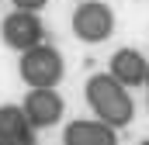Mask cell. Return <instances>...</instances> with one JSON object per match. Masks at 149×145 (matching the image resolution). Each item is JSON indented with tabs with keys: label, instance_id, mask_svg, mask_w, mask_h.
Returning <instances> with one entry per match:
<instances>
[{
	"label": "cell",
	"instance_id": "2",
	"mask_svg": "<svg viewBox=\"0 0 149 145\" xmlns=\"http://www.w3.org/2000/svg\"><path fill=\"white\" fill-rule=\"evenodd\" d=\"M17 72L28 86H59L63 76H66V62L59 55V48L38 41L31 48L21 52V62H17Z\"/></svg>",
	"mask_w": 149,
	"mask_h": 145
},
{
	"label": "cell",
	"instance_id": "10",
	"mask_svg": "<svg viewBox=\"0 0 149 145\" xmlns=\"http://www.w3.org/2000/svg\"><path fill=\"white\" fill-rule=\"evenodd\" d=\"M146 86H149V69H146Z\"/></svg>",
	"mask_w": 149,
	"mask_h": 145
},
{
	"label": "cell",
	"instance_id": "8",
	"mask_svg": "<svg viewBox=\"0 0 149 145\" xmlns=\"http://www.w3.org/2000/svg\"><path fill=\"white\" fill-rule=\"evenodd\" d=\"M146 69H149V62L139 48H118L111 55V69L108 72L121 86H142L146 83Z\"/></svg>",
	"mask_w": 149,
	"mask_h": 145
},
{
	"label": "cell",
	"instance_id": "3",
	"mask_svg": "<svg viewBox=\"0 0 149 145\" xmlns=\"http://www.w3.org/2000/svg\"><path fill=\"white\" fill-rule=\"evenodd\" d=\"M73 35L87 45H101L114 35V10L101 0H80V7L73 10Z\"/></svg>",
	"mask_w": 149,
	"mask_h": 145
},
{
	"label": "cell",
	"instance_id": "4",
	"mask_svg": "<svg viewBox=\"0 0 149 145\" xmlns=\"http://www.w3.org/2000/svg\"><path fill=\"white\" fill-rule=\"evenodd\" d=\"M0 38L14 52H24L38 41H45V28L38 21V10H10L0 24Z\"/></svg>",
	"mask_w": 149,
	"mask_h": 145
},
{
	"label": "cell",
	"instance_id": "7",
	"mask_svg": "<svg viewBox=\"0 0 149 145\" xmlns=\"http://www.w3.org/2000/svg\"><path fill=\"white\" fill-rule=\"evenodd\" d=\"M0 145H35V128L21 104L0 107Z\"/></svg>",
	"mask_w": 149,
	"mask_h": 145
},
{
	"label": "cell",
	"instance_id": "9",
	"mask_svg": "<svg viewBox=\"0 0 149 145\" xmlns=\"http://www.w3.org/2000/svg\"><path fill=\"white\" fill-rule=\"evenodd\" d=\"M10 3H14L17 10H42L49 0H10Z\"/></svg>",
	"mask_w": 149,
	"mask_h": 145
},
{
	"label": "cell",
	"instance_id": "6",
	"mask_svg": "<svg viewBox=\"0 0 149 145\" xmlns=\"http://www.w3.org/2000/svg\"><path fill=\"white\" fill-rule=\"evenodd\" d=\"M118 135L108 121L101 117H80V121H70L66 131H63V145H114Z\"/></svg>",
	"mask_w": 149,
	"mask_h": 145
},
{
	"label": "cell",
	"instance_id": "1",
	"mask_svg": "<svg viewBox=\"0 0 149 145\" xmlns=\"http://www.w3.org/2000/svg\"><path fill=\"white\" fill-rule=\"evenodd\" d=\"M83 97L94 107V117L108 121L114 131L132 124V117H135V104L128 97V86H121L111 72H94L83 86Z\"/></svg>",
	"mask_w": 149,
	"mask_h": 145
},
{
	"label": "cell",
	"instance_id": "5",
	"mask_svg": "<svg viewBox=\"0 0 149 145\" xmlns=\"http://www.w3.org/2000/svg\"><path fill=\"white\" fill-rule=\"evenodd\" d=\"M21 107L28 114V121H31V128H56L59 121H63V97L56 93V86H28V97L21 100Z\"/></svg>",
	"mask_w": 149,
	"mask_h": 145
}]
</instances>
